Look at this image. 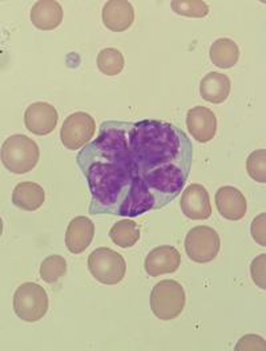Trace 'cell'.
<instances>
[{
  "instance_id": "cell-1",
  "label": "cell",
  "mask_w": 266,
  "mask_h": 351,
  "mask_svg": "<svg viewBox=\"0 0 266 351\" xmlns=\"http://www.w3.org/2000/svg\"><path fill=\"white\" fill-rule=\"evenodd\" d=\"M192 145L161 121H107L79 165L88 178L92 213L133 217L160 209L181 192L191 169Z\"/></svg>"
},
{
  "instance_id": "cell-2",
  "label": "cell",
  "mask_w": 266,
  "mask_h": 351,
  "mask_svg": "<svg viewBox=\"0 0 266 351\" xmlns=\"http://www.w3.org/2000/svg\"><path fill=\"white\" fill-rule=\"evenodd\" d=\"M39 157L38 144L24 134H14L3 143L1 162L11 173L24 175L31 172L38 165Z\"/></svg>"
},
{
  "instance_id": "cell-3",
  "label": "cell",
  "mask_w": 266,
  "mask_h": 351,
  "mask_svg": "<svg viewBox=\"0 0 266 351\" xmlns=\"http://www.w3.org/2000/svg\"><path fill=\"white\" fill-rule=\"evenodd\" d=\"M186 304L184 287L175 280L160 281L151 293V308L161 321H172L182 313Z\"/></svg>"
},
{
  "instance_id": "cell-4",
  "label": "cell",
  "mask_w": 266,
  "mask_h": 351,
  "mask_svg": "<svg viewBox=\"0 0 266 351\" xmlns=\"http://www.w3.org/2000/svg\"><path fill=\"white\" fill-rule=\"evenodd\" d=\"M88 269L93 278L100 284L117 285L125 277L127 263L120 253L101 246L89 254Z\"/></svg>"
},
{
  "instance_id": "cell-5",
  "label": "cell",
  "mask_w": 266,
  "mask_h": 351,
  "mask_svg": "<svg viewBox=\"0 0 266 351\" xmlns=\"http://www.w3.org/2000/svg\"><path fill=\"white\" fill-rule=\"evenodd\" d=\"M48 306V295L42 286L25 282L16 289L14 295V310L18 318L24 322L40 321L47 314Z\"/></svg>"
},
{
  "instance_id": "cell-6",
  "label": "cell",
  "mask_w": 266,
  "mask_h": 351,
  "mask_svg": "<svg viewBox=\"0 0 266 351\" xmlns=\"http://www.w3.org/2000/svg\"><path fill=\"white\" fill-rule=\"evenodd\" d=\"M184 246L188 257L193 263H208L219 256L221 240L215 229L200 225L188 232Z\"/></svg>"
},
{
  "instance_id": "cell-7",
  "label": "cell",
  "mask_w": 266,
  "mask_h": 351,
  "mask_svg": "<svg viewBox=\"0 0 266 351\" xmlns=\"http://www.w3.org/2000/svg\"><path fill=\"white\" fill-rule=\"evenodd\" d=\"M96 131L95 119L86 112H75L63 123L60 138L69 151H77L88 144Z\"/></svg>"
},
{
  "instance_id": "cell-8",
  "label": "cell",
  "mask_w": 266,
  "mask_h": 351,
  "mask_svg": "<svg viewBox=\"0 0 266 351\" xmlns=\"http://www.w3.org/2000/svg\"><path fill=\"white\" fill-rule=\"evenodd\" d=\"M59 120L58 110L43 101L31 104L24 112V125L36 136H45L56 128Z\"/></svg>"
},
{
  "instance_id": "cell-9",
  "label": "cell",
  "mask_w": 266,
  "mask_h": 351,
  "mask_svg": "<svg viewBox=\"0 0 266 351\" xmlns=\"http://www.w3.org/2000/svg\"><path fill=\"white\" fill-rule=\"evenodd\" d=\"M180 206L186 219H208L212 216L209 193L201 184L186 186L180 199Z\"/></svg>"
},
{
  "instance_id": "cell-10",
  "label": "cell",
  "mask_w": 266,
  "mask_h": 351,
  "mask_svg": "<svg viewBox=\"0 0 266 351\" xmlns=\"http://www.w3.org/2000/svg\"><path fill=\"white\" fill-rule=\"evenodd\" d=\"M181 263V254L175 246L161 245L151 250L145 258V271L151 277H158L176 271Z\"/></svg>"
},
{
  "instance_id": "cell-11",
  "label": "cell",
  "mask_w": 266,
  "mask_h": 351,
  "mask_svg": "<svg viewBox=\"0 0 266 351\" xmlns=\"http://www.w3.org/2000/svg\"><path fill=\"white\" fill-rule=\"evenodd\" d=\"M186 127L199 143H208L215 138L217 132L216 114L206 107H195L186 114Z\"/></svg>"
},
{
  "instance_id": "cell-12",
  "label": "cell",
  "mask_w": 266,
  "mask_h": 351,
  "mask_svg": "<svg viewBox=\"0 0 266 351\" xmlns=\"http://www.w3.org/2000/svg\"><path fill=\"white\" fill-rule=\"evenodd\" d=\"M93 236H95V225L92 219L84 216L75 217L66 228V249L72 254H80L92 243Z\"/></svg>"
},
{
  "instance_id": "cell-13",
  "label": "cell",
  "mask_w": 266,
  "mask_h": 351,
  "mask_svg": "<svg viewBox=\"0 0 266 351\" xmlns=\"http://www.w3.org/2000/svg\"><path fill=\"white\" fill-rule=\"evenodd\" d=\"M103 23L113 32L127 31L134 21L133 5L127 0H110L103 8Z\"/></svg>"
},
{
  "instance_id": "cell-14",
  "label": "cell",
  "mask_w": 266,
  "mask_h": 351,
  "mask_svg": "<svg viewBox=\"0 0 266 351\" xmlns=\"http://www.w3.org/2000/svg\"><path fill=\"white\" fill-rule=\"evenodd\" d=\"M217 210L223 219L239 221L246 215V198L244 195L233 186H221L216 193Z\"/></svg>"
},
{
  "instance_id": "cell-15",
  "label": "cell",
  "mask_w": 266,
  "mask_h": 351,
  "mask_svg": "<svg viewBox=\"0 0 266 351\" xmlns=\"http://www.w3.org/2000/svg\"><path fill=\"white\" fill-rule=\"evenodd\" d=\"M31 22L42 31L56 29L63 22V8L55 0L36 1L31 8Z\"/></svg>"
},
{
  "instance_id": "cell-16",
  "label": "cell",
  "mask_w": 266,
  "mask_h": 351,
  "mask_svg": "<svg viewBox=\"0 0 266 351\" xmlns=\"http://www.w3.org/2000/svg\"><path fill=\"white\" fill-rule=\"evenodd\" d=\"M230 79L219 72H210L202 77L200 84V95L205 101L221 104L230 95Z\"/></svg>"
},
{
  "instance_id": "cell-17",
  "label": "cell",
  "mask_w": 266,
  "mask_h": 351,
  "mask_svg": "<svg viewBox=\"0 0 266 351\" xmlns=\"http://www.w3.org/2000/svg\"><path fill=\"white\" fill-rule=\"evenodd\" d=\"M45 189L32 181L19 182L12 192V204L27 212H35L45 204Z\"/></svg>"
},
{
  "instance_id": "cell-18",
  "label": "cell",
  "mask_w": 266,
  "mask_h": 351,
  "mask_svg": "<svg viewBox=\"0 0 266 351\" xmlns=\"http://www.w3.org/2000/svg\"><path fill=\"white\" fill-rule=\"evenodd\" d=\"M209 56L215 66L229 69L237 64L240 59V48L232 39L222 38L210 45Z\"/></svg>"
},
{
  "instance_id": "cell-19",
  "label": "cell",
  "mask_w": 266,
  "mask_h": 351,
  "mask_svg": "<svg viewBox=\"0 0 266 351\" xmlns=\"http://www.w3.org/2000/svg\"><path fill=\"white\" fill-rule=\"evenodd\" d=\"M110 237L120 247H132L140 240V228L133 219H120L112 226Z\"/></svg>"
},
{
  "instance_id": "cell-20",
  "label": "cell",
  "mask_w": 266,
  "mask_h": 351,
  "mask_svg": "<svg viewBox=\"0 0 266 351\" xmlns=\"http://www.w3.org/2000/svg\"><path fill=\"white\" fill-rule=\"evenodd\" d=\"M96 64L101 73L107 76H117L125 66V59L119 49L106 48L99 52Z\"/></svg>"
},
{
  "instance_id": "cell-21",
  "label": "cell",
  "mask_w": 266,
  "mask_h": 351,
  "mask_svg": "<svg viewBox=\"0 0 266 351\" xmlns=\"http://www.w3.org/2000/svg\"><path fill=\"white\" fill-rule=\"evenodd\" d=\"M66 258L58 254L48 256L40 265V278L48 284H55L66 274Z\"/></svg>"
},
{
  "instance_id": "cell-22",
  "label": "cell",
  "mask_w": 266,
  "mask_h": 351,
  "mask_svg": "<svg viewBox=\"0 0 266 351\" xmlns=\"http://www.w3.org/2000/svg\"><path fill=\"white\" fill-rule=\"evenodd\" d=\"M172 10L185 18H205L209 14V7L201 0H173Z\"/></svg>"
},
{
  "instance_id": "cell-23",
  "label": "cell",
  "mask_w": 266,
  "mask_h": 351,
  "mask_svg": "<svg viewBox=\"0 0 266 351\" xmlns=\"http://www.w3.org/2000/svg\"><path fill=\"white\" fill-rule=\"evenodd\" d=\"M246 172L254 181L266 182V151L257 149L246 160Z\"/></svg>"
},
{
  "instance_id": "cell-24",
  "label": "cell",
  "mask_w": 266,
  "mask_h": 351,
  "mask_svg": "<svg viewBox=\"0 0 266 351\" xmlns=\"http://www.w3.org/2000/svg\"><path fill=\"white\" fill-rule=\"evenodd\" d=\"M265 254H261V256H257L253 263L250 265V276H252V280L256 285L261 289H265L266 287V280H265Z\"/></svg>"
},
{
  "instance_id": "cell-25",
  "label": "cell",
  "mask_w": 266,
  "mask_h": 351,
  "mask_svg": "<svg viewBox=\"0 0 266 351\" xmlns=\"http://www.w3.org/2000/svg\"><path fill=\"white\" fill-rule=\"evenodd\" d=\"M265 219V213H261L260 216H257L256 219H253L252 228H250V232H252V236H253L254 241L257 242L258 245H261V246H265L266 245Z\"/></svg>"
},
{
  "instance_id": "cell-26",
  "label": "cell",
  "mask_w": 266,
  "mask_h": 351,
  "mask_svg": "<svg viewBox=\"0 0 266 351\" xmlns=\"http://www.w3.org/2000/svg\"><path fill=\"white\" fill-rule=\"evenodd\" d=\"M265 341L258 335H245L244 338L237 343L236 350H265Z\"/></svg>"
}]
</instances>
